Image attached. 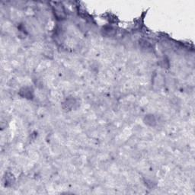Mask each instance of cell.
<instances>
[{"label":"cell","instance_id":"6da1fadb","mask_svg":"<svg viewBox=\"0 0 195 195\" xmlns=\"http://www.w3.org/2000/svg\"><path fill=\"white\" fill-rule=\"evenodd\" d=\"M53 8H54V14L59 19H63V18L65 17V10L61 5L57 4Z\"/></svg>","mask_w":195,"mask_h":195},{"label":"cell","instance_id":"7a4b0ae2","mask_svg":"<svg viewBox=\"0 0 195 195\" xmlns=\"http://www.w3.org/2000/svg\"><path fill=\"white\" fill-rule=\"evenodd\" d=\"M103 34L108 37H112L116 34V30L112 27H105L103 28Z\"/></svg>","mask_w":195,"mask_h":195},{"label":"cell","instance_id":"3957f363","mask_svg":"<svg viewBox=\"0 0 195 195\" xmlns=\"http://www.w3.org/2000/svg\"><path fill=\"white\" fill-rule=\"evenodd\" d=\"M145 123L150 126H154L156 124V119L153 117V115H148L145 118Z\"/></svg>","mask_w":195,"mask_h":195}]
</instances>
